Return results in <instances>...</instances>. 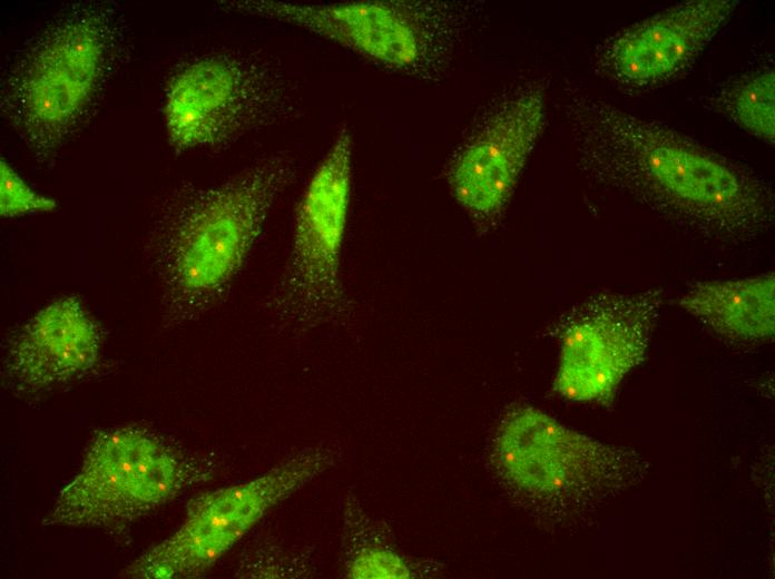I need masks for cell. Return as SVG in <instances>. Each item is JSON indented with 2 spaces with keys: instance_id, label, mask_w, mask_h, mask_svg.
Listing matches in <instances>:
<instances>
[{
  "instance_id": "5bb4252c",
  "label": "cell",
  "mask_w": 775,
  "mask_h": 579,
  "mask_svg": "<svg viewBox=\"0 0 775 579\" xmlns=\"http://www.w3.org/2000/svg\"><path fill=\"white\" fill-rule=\"evenodd\" d=\"M679 305L724 337L769 340L775 331V276L700 282L681 295Z\"/></svg>"
},
{
  "instance_id": "52a82bcc",
  "label": "cell",
  "mask_w": 775,
  "mask_h": 579,
  "mask_svg": "<svg viewBox=\"0 0 775 579\" xmlns=\"http://www.w3.org/2000/svg\"><path fill=\"white\" fill-rule=\"evenodd\" d=\"M352 169L353 137L343 125L297 203L288 257L262 301L284 332L306 334L352 316L341 277Z\"/></svg>"
},
{
  "instance_id": "8992f818",
  "label": "cell",
  "mask_w": 775,
  "mask_h": 579,
  "mask_svg": "<svg viewBox=\"0 0 775 579\" xmlns=\"http://www.w3.org/2000/svg\"><path fill=\"white\" fill-rule=\"evenodd\" d=\"M215 465L155 432L122 425L97 431L79 470L43 519L49 527L120 533L183 490L212 478Z\"/></svg>"
},
{
  "instance_id": "3957f363",
  "label": "cell",
  "mask_w": 775,
  "mask_h": 579,
  "mask_svg": "<svg viewBox=\"0 0 775 579\" xmlns=\"http://www.w3.org/2000/svg\"><path fill=\"white\" fill-rule=\"evenodd\" d=\"M125 41L119 10L102 2L69 7L24 48L1 92L6 117L29 148L48 158L98 99Z\"/></svg>"
},
{
  "instance_id": "30bf717a",
  "label": "cell",
  "mask_w": 775,
  "mask_h": 579,
  "mask_svg": "<svg viewBox=\"0 0 775 579\" xmlns=\"http://www.w3.org/2000/svg\"><path fill=\"white\" fill-rule=\"evenodd\" d=\"M664 291H605L572 307L558 325L560 356L553 389L579 402L609 405L645 359Z\"/></svg>"
},
{
  "instance_id": "7c38bea8",
  "label": "cell",
  "mask_w": 775,
  "mask_h": 579,
  "mask_svg": "<svg viewBox=\"0 0 775 579\" xmlns=\"http://www.w3.org/2000/svg\"><path fill=\"white\" fill-rule=\"evenodd\" d=\"M735 0L681 2L606 38L596 73L620 90L649 91L685 73L738 6Z\"/></svg>"
},
{
  "instance_id": "ac0fdd59",
  "label": "cell",
  "mask_w": 775,
  "mask_h": 579,
  "mask_svg": "<svg viewBox=\"0 0 775 579\" xmlns=\"http://www.w3.org/2000/svg\"><path fill=\"white\" fill-rule=\"evenodd\" d=\"M276 547L259 548L258 551H253L244 561L239 563V569L236 572L237 577L243 578H283V577H302L308 571L305 570L307 565L303 560V556L290 553L287 549L278 556L281 549Z\"/></svg>"
},
{
  "instance_id": "9a60e30c",
  "label": "cell",
  "mask_w": 775,
  "mask_h": 579,
  "mask_svg": "<svg viewBox=\"0 0 775 579\" xmlns=\"http://www.w3.org/2000/svg\"><path fill=\"white\" fill-rule=\"evenodd\" d=\"M775 73L773 69L753 72L735 82L718 98V107L737 126L774 145Z\"/></svg>"
},
{
  "instance_id": "277c9868",
  "label": "cell",
  "mask_w": 775,
  "mask_h": 579,
  "mask_svg": "<svg viewBox=\"0 0 775 579\" xmlns=\"http://www.w3.org/2000/svg\"><path fill=\"white\" fill-rule=\"evenodd\" d=\"M500 481L531 510L556 519L591 512L640 482L648 463L528 405L509 409L491 442Z\"/></svg>"
},
{
  "instance_id": "2e32d148",
  "label": "cell",
  "mask_w": 775,
  "mask_h": 579,
  "mask_svg": "<svg viewBox=\"0 0 775 579\" xmlns=\"http://www.w3.org/2000/svg\"><path fill=\"white\" fill-rule=\"evenodd\" d=\"M345 567L347 578L405 579L413 577L406 560L384 546L369 544L356 549L347 557Z\"/></svg>"
},
{
  "instance_id": "5b68a950",
  "label": "cell",
  "mask_w": 775,
  "mask_h": 579,
  "mask_svg": "<svg viewBox=\"0 0 775 579\" xmlns=\"http://www.w3.org/2000/svg\"><path fill=\"white\" fill-rule=\"evenodd\" d=\"M222 8L304 29L421 81L443 78L475 17L473 3L425 0H237L222 2Z\"/></svg>"
},
{
  "instance_id": "9c48e42d",
  "label": "cell",
  "mask_w": 775,
  "mask_h": 579,
  "mask_svg": "<svg viewBox=\"0 0 775 579\" xmlns=\"http://www.w3.org/2000/svg\"><path fill=\"white\" fill-rule=\"evenodd\" d=\"M342 450L324 441L303 448L249 481L192 499L179 528L126 570L130 578H192L209 569L268 511L336 465Z\"/></svg>"
},
{
  "instance_id": "7a4b0ae2",
  "label": "cell",
  "mask_w": 775,
  "mask_h": 579,
  "mask_svg": "<svg viewBox=\"0 0 775 579\" xmlns=\"http://www.w3.org/2000/svg\"><path fill=\"white\" fill-rule=\"evenodd\" d=\"M298 171L291 153L277 151L219 183L170 194L146 253L165 327L197 321L227 298Z\"/></svg>"
},
{
  "instance_id": "6da1fadb",
  "label": "cell",
  "mask_w": 775,
  "mask_h": 579,
  "mask_svg": "<svg viewBox=\"0 0 775 579\" xmlns=\"http://www.w3.org/2000/svg\"><path fill=\"white\" fill-rule=\"evenodd\" d=\"M566 92L578 166L591 180L712 241L744 243L773 226V190L747 167L577 82Z\"/></svg>"
},
{
  "instance_id": "e0dca14e",
  "label": "cell",
  "mask_w": 775,
  "mask_h": 579,
  "mask_svg": "<svg viewBox=\"0 0 775 579\" xmlns=\"http://www.w3.org/2000/svg\"><path fill=\"white\" fill-rule=\"evenodd\" d=\"M57 207L53 198L31 189L3 159L0 161V215L16 217L29 213L50 212Z\"/></svg>"
},
{
  "instance_id": "4fadbf2b",
  "label": "cell",
  "mask_w": 775,
  "mask_h": 579,
  "mask_svg": "<svg viewBox=\"0 0 775 579\" xmlns=\"http://www.w3.org/2000/svg\"><path fill=\"white\" fill-rule=\"evenodd\" d=\"M102 332L76 296L51 302L7 340L1 377L12 393L33 396L84 379L101 357Z\"/></svg>"
},
{
  "instance_id": "ba28073f",
  "label": "cell",
  "mask_w": 775,
  "mask_h": 579,
  "mask_svg": "<svg viewBox=\"0 0 775 579\" xmlns=\"http://www.w3.org/2000/svg\"><path fill=\"white\" fill-rule=\"evenodd\" d=\"M292 80L273 59L212 52L179 67L168 81L164 121L178 151L214 149L301 115Z\"/></svg>"
},
{
  "instance_id": "8fae6325",
  "label": "cell",
  "mask_w": 775,
  "mask_h": 579,
  "mask_svg": "<svg viewBox=\"0 0 775 579\" xmlns=\"http://www.w3.org/2000/svg\"><path fill=\"white\" fill-rule=\"evenodd\" d=\"M546 120L542 85L528 80L497 94L478 112L448 166L458 203L480 224L499 219Z\"/></svg>"
}]
</instances>
